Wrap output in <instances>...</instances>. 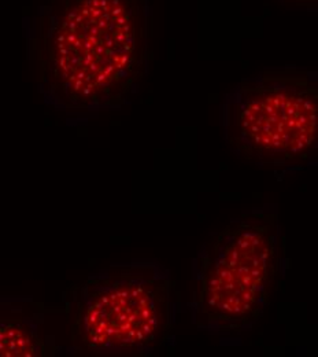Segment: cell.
I'll return each instance as SVG.
<instances>
[{
	"label": "cell",
	"instance_id": "6da1fadb",
	"mask_svg": "<svg viewBox=\"0 0 318 357\" xmlns=\"http://www.w3.org/2000/svg\"><path fill=\"white\" fill-rule=\"evenodd\" d=\"M29 46L45 103L77 113L121 109L152 59L151 0H44Z\"/></svg>",
	"mask_w": 318,
	"mask_h": 357
},
{
	"label": "cell",
	"instance_id": "7a4b0ae2",
	"mask_svg": "<svg viewBox=\"0 0 318 357\" xmlns=\"http://www.w3.org/2000/svg\"><path fill=\"white\" fill-rule=\"evenodd\" d=\"M284 265L277 212L251 209L230 220L202 247L192 264L187 304L200 331L233 334L262 317Z\"/></svg>",
	"mask_w": 318,
	"mask_h": 357
},
{
	"label": "cell",
	"instance_id": "3957f363",
	"mask_svg": "<svg viewBox=\"0 0 318 357\" xmlns=\"http://www.w3.org/2000/svg\"><path fill=\"white\" fill-rule=\"evenodd\" d=\"M65 306L73 350L148 356L173 338L180 302L169 269L132 261L89 275L70 290Z\"/></svg>",
	"mask_w": 318,
	"mask_h": 357
},
{
	"label": "cell",
	"instance_id": "277c9868",
	"mask_svg": "<svg viewBox=\"0 0 318 357\" xmlns=\"http://www.w3.org/2000/svg\"><path fill=\"white\" fill-rule=\"evenodd\" d=\"M221 122L238 159L262 168L302 169L317 154V73L282 68L241 80L225 96Z\"/></svg>",
	"mask_w": 318,
	"mask_h": 357
},
{
	"label": "cell",
	"instance_id": "5b68a950",
	"mask_svg": "<svg viewBox=\"0 0 318 357\" xmlns=\"http://www.w3.org/2000/svg\"><path fill=\"white\" fill-rule=\"evenodd\" d=\"M54 355L40 335L36 319L0 315V357H43Z\"/></svg>",
	"mask_w": 318,
	"mask_h": 357
},
{
	"label": "cell",
	"instance_id": "8992f818",
	"mask_svg": "<svg viewBox=\"0 0 318 357\" xmlns=\"http://www.w3.org/2000/svg\"><path fill=\"white\" fill-rule=\"evenodd\" d=\"M278 2L288 7L303 8L306 11L316 12L318 10V0H278Z\"/></svg>",
	"mask_w": 318,
	"mask_h": 357
}]
</instances>
